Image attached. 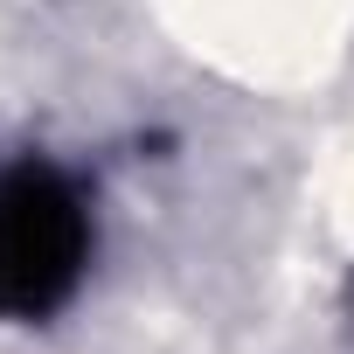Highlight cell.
I'll list each match as a JSON object with an SVG mask.
<instances>
[{"instance_id":"1","label":"cell","mask_w":354,"mask_h":354,"mask_svg":"<svg viewBox=\"0 0 354 354\" xmlns=\"http://www.w3.org/2000/svg\"><path fill=\"white\" fill-rule=\"evenodd\" d=\"M77 264V209L63 188H49L42 174L0 195V299L8 306H35L49 299Z\"/></svg>"}]
</instances>
